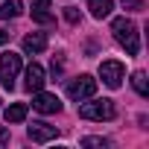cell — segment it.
<instances>
[{"mask_svg": "<svg viewBox=\"0 0 149 149\" xmlns=\"http://www.w3.org/2000/svg\"><path fill=\"white\" fill-rule=\"evenodd\" d=\"M111 32H114L117 44L126 47L129 56H137V53H140V38H137L134 21H129V18H114V21H111Z\"/></svg>", "mask_w": 149, "mask_h": 149, "instance_id": "cell-1", "label": "cell"}, {"mask_svg": "<svg viewBox=\"0 0 149 149\" xmlns=\"http://www.w3.org/2000/svg\"><path fill=\"white\" fill-rule=\"evenodd\" d=\"M9 35H12V32H6V29H0V44H6V41H9Z\"/></svg>", "mask_w": 149, "mask_h": 149, "instance_id": "cell-19", "label": "cell"}, {"mask_svg": "<svg viewBox=\"0 0 149 149\" xmlns=\"http://www.w3.org/2000/svg\"><path fill=\"white\" fill-rule=\"evenodd\" d=\"M79 18H82V15H79V9H73V6H67V9H64V21H67V24H79Z\"/></svg>", "mask_w": 149, "mask_h": 149, "instance_id": "cell-16", "label": "cell"}, {"mask_svg": "<svg viewBox=\"0 0 149 149\" xmlns=\"http://www.w3.org/2000/svg\"><path fill=\"white\" fill-rule=\"evenodd\" d=\"M88 9H91V15H94L97 21H102V18H108V15H111L114 0H88Z\"/></svg>", "mask_w": 149, "mask_h": 149, "instance_id": "cell-11", "label": "cell"}, {"mask_svg": "<svg viewBox=\"0 0 149 149\" xmlns=\"http://www.w3.org/2000/svg\"><path fill=\"white\" fill-rule=\"evenodd\" d=\"M123 3V9H129V12H143L146 9V0H120Z\"/></svg>", "mask_w": 149, "mask_h": 149, "instance_id": "cell-15", "label": "cell"}, {"mask_svg": "<svg viewBox=\"0 0 149 149\" xmlns=\"http://www.w3.org/2000/svg\"><path fill=\"white\" fill-rule=\"evenodd\" d=\"M94 94H97V79L88 76V73H82V76H76V79H70V82H67V97H70L73 102L91 100Z\"/></svg>", "mask_w": 149, "mask_h": 149, "instance_id": "cell-3", "label": "cell"}, {"mask_svg": "<svg viewBox=\"0 0 149 149\" xmlns=\"http://www.w3.org/2000/svg\"><path fill=\"white\" fill-rule=\"evenodd\" d=\"M44 82H47V79H44V67L32 61V64L26 67V82H24V88L35 94V91H41V88H44Z\"/></svg>", "mask_w": 149, "mask_h": 149, "instance_id": "cell-8", "label": "cell"}, {"mask_svg": "<svg viewBox=\"0 0 149 149\" xmlns=\"http://www.w3.org/2000/svg\"><path fill=\"white\" fill-rule=\"evenodd\" d=\"M26 111H29L26 102H15V105L6 108V120H9V123H24V120H26Z\"/></svg>", "mask_w": 149, "mask_h": 149, "instance_id": "cell-13", "label": "cell"}, {"mask_svg": "<svg viewBox=\"0 0 149 149\" xmlns=\"http://www.w3.org/2000/svg\"><path fill=\"white\" fill-rule=\"evenodd\" d=\"M114 114H117V108H114L111 100H94V97H91V102L82 100V105H79V117H85V120H97V123H102V120H114Z\"/></svg>", "mask_w": 149, "mask_h": 149, "instance_id": "cell-2", "label": "cell"}, {"mask_svg": "<svg viewBox=\"0 0 149 149\" xmlns=\"http://www.w3.org/2000/svg\"><path fill=\"white\" fill-rule=\"evenodd\" d=\"M18 73H21V56L18 53H3L0 56V85L6 91H12Z\"/></svg>", "mask_w": 149, "mask_h": 149, "instance_id": "cell-4", "label": "cell"}, {"mask_svg": "<svg viewBox=\"0 0 149 149\" xmlns=\"http://www.w3.org/2000/svg\"><path fill=\"white\" fill-rule=\"evenodd\" d=\"M0 105H3V100H0Z\"/></svg>", "mask_w": 149, "mask_h": 149, "instance_id": "cell-20", "label": "cell"}, {"mask_svg": "<svg viewBox=\"0 0 149 149\" xmlns=\"http://www.w3.org/2000/svg\"><path fill=\"white\" fill-rule=\"evenodd\" d=\"M123 76H126V67H123L120 61L108 58V61L100 64V79H102L108 88H120V85H123Z\"/></svg>", "mask_w": 149, "mask_h": 149, "instance_id": "cell-5", "label": "cell"}, {"mask_svg": "<svg viewBox=\"0 0 149 149\" xmlns=\"http://www.w3.org/2000/svg\"><path fill=\"white\" fill-rule=\"evenodd\" d=\"M26 134H29L32 143H50V140L58 137V129L50 126V123H32V126L26 129Z\"/></svg>", "mask_w": 149, "mask_h": 149, "instance_id": "cell-7", "label": "cell"}, {"mask_svg": "<svg viewBox=\"0 0 149 149\" xmlns=\"http://www.w3.org/2000/svg\"><path fill=\"white\" fill-rule=\"evenodd\" d=\"M6 143H9V129L0 126V146H6Z\"/></svg>", "mask_w": 149, "mask_h": 149, "instance_id": "cell-18", "label": "cell"}, {"mask_svg": "<svg viewBox=\"0 0 149 149\" xmlns=\"http://www.w3.org/2000/svg\"><path fill=\"white\" fill-rule=\"evenodd\" d=\"M82 146H102V149H105V146H108V140H105V137H85V140H82Z\"/></svg>", "mask_w": 149, "mask_h": 149, "instance_id": "cell-17", "label": "cell"}, {"mask_svg": "<svg viewBox=\"0 0 149 149\" xmlns=\"http://www.w3.org/2000/svg\"><path fill=\"white\" fill-rule=\"evenodd\" d=\"M24 50L26 53H44L47 50V35L44 32H29V35H24Z\"/></svg>", "mask_w": 149, "mask_h": 149, "instance_id": "cell-10", "label": "cell"}, {"mask_svg": "<svg viewBox=\"0 0 149 149\" xmlns=\"http://www.w3.org/2000/svg\"><path fill=\"white\" fill-rule=\"evenodd\" d=\"M21 12H24V3H21V0H6V3H0V21L18 18Z\"/></svg>", "mask_w": 149, "mask_h": 149, "instance_id": "cell-12", "label": "cell"}, {"mask_svg": "<svg viewBox=\"0 0 149 149\" xmlns=\"http://www.w3.org/2000/svg\"><path fill=\"white\" fill-rule=\"evenodd\" d=\"M53 9H50V0H32V21L35 24H53Z\"/></svg>", "mask_w": 149, "mask_h": 149, "instance_id": "cell-9", "label": "cell"}, {"mask_svg": "<svg viewBox=\"0 0 149 149\" xmlns=\"http://www.w3.org/2000/svg\"><path fill=\"white\" fill-rule=\"evenodd\" d=\"M132 85H134V91L140 97H149V82H146V73L143 70H134L132 73Z\"/></svg>", "mask_w": 149, "mask_h": 149, "instance_id": "cell-14", "label": "cell"}, {"mask_svg": "<svg viewBox=\"0 0 149 149\" xmlns=\"http://www.w3.org/2000/svg\"><path fill=\"white\" fill-rule=\"evenodd\" d=\"M32 108L41 111V114H58L61 111V102L56 94H47V91H35V100H32Z\"/></svg>", "mask_w": 149, "mask_h": 149, "instance_id": "cell-6", "label": "cell"}]
</instances>
